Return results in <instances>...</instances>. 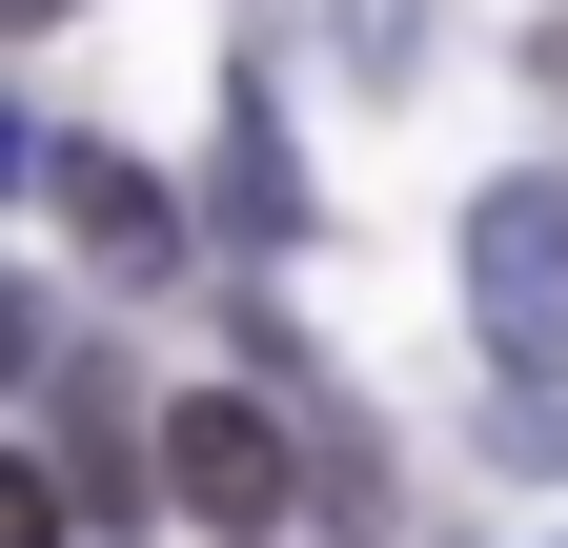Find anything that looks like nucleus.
Segmentation results:
<instances>
[{"label":"nucleus","mask_w":568,"mask_h":548,"mask_svg":"<svg viewBox=\"0 0 568 548\" xmlns=\"http://www.w3.org/2000/svg\"><path fill=\"white\" fill-rule=\"evenodd\" d=\"M467 325H487L508 386H568V183L548 163L467 203Z\"/></svg>","instance_id":"nucleus-1"},{"label":"nucleus","mask_w":568,"mask_h":548,"mask_svg":"<svg viewBox=\"0 0 568 548\" xmlns=\"http://www.w3.org/2000/svg\"><path fill=\"white\" fill-rule=\"evenodd\" d=\"M284 488H305V467H284V427H264L244 386H203V406H163V508H183V528H264Z\"/></svg>","instance_id":"nucleus-2"},{"label":"nucleus","mask_w":568,"mask_h":548,"mask_svg":"<svg viewBox=\"0 0 568 548\" xmlns=\"http://www.w3.org/2000/svg\"><path fill=\"white\" fill-rule=\"evenodd\" d=\"M21 163H41V203H61V224H82L102 264H163V244H183V203H163V183H142L122 143H82V122H41V143H21Z\"/></svg>","instance_id":"nucleus-3"},{"label":"nucleus","mask_w":568,"mask_h":548,"mask_svg":"<svg viewBox=\"0 0 568 548\" xmlns=\"http://www.w3.org/2000/svg\"><path fill=\"white\" fill-rule=\"evenodd\" d=\"M305 224V183H284V122H264V82L224 102V244H284Z\"/></svg>","instance_id":"nucleus-4"},{"label":"nucleus","mask_w":568,"mask_h":548,"mask_svg":"<svg viewBox=\"0 0 568 548\" xmlns=\"http://www.w3.org/2000/svg\"><path fill=\"white\" fill-rule=\"evenodd\" d=\"M0 21H61V0H0Z\"/></svg>","instance_id":"nucleus-5"}]
</instances>
